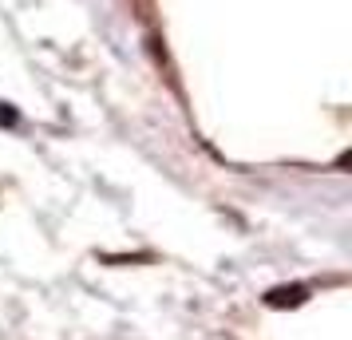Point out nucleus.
<instances>
[{"label": "nucleus", "instance_id": "1", "mask_svg": "<svg viewBox=\"0 0 352 340\" xmlns=\"http://www.w3.org/2000/svg\"><path fill=\"white\" fill-rule=\"evenodd\" d=\"M261 301H265V308H301L309 301V285H297V281L293 285H273Z\"/></svg>", "mask_w": 352, "mask_h": 340}, {"label": "nucleus", "instance_id": "2", "mask_svg": "<svg viewBox=\"0 0 352 340\" xmlns=\"http://www.w3.org/2000/svg\"><path fill=\"white\" fill-rule=\"evenodd\" d=\"M16 123H20L16 107L12 103H0V127H16Z\"/></svg>", "mask_w": 352, "mask_h": 340}]
</instances>
